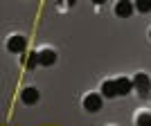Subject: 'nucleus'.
I'll list each match as a JSON object with an SVG mask.
<instances>
[{"label": "nucleus", "instance_id": "nucleus-4", "mask_svg": "<svg viewBox=\"0 0 151 126\" xmlns=\"http://www.w3.org/2000/svg\"><path fill=\"white\" fill-rule=\"evenodd\" d=\"M57 63V52L50 50V47H43L38 50V65H54Z\"/></svg>", "mask_w": 151, "mask_h": 126}, {"label": "nucleus", "instance_id": "nucleus-1", "mask_svg": "<svg viewBox=\"0 0 151 126\" xmlns=\"http://www.w3.org/2000/svg\"><path fill=\"white\" fill-rule=\"evenodd\" d=\"M131 81H133V88L138 90V94H142V97L151 94V79H149V74H145V72H138V74L133 77Z\"/></svg>", "mask_w": 151, "mask_h": 126}, {"label": "nucleus", "instance_id": "nucleus-11", "mask_svg": "<svg viewBox=\"0 0 151 126\" xmlns=\"http://www.w3.org/2000/svg\"><path fill=\"white\" fill-rule=\"evenodd\" d=\"M38 65V52H32L29 57H27V68L29 70H34Z\"/></svg>", "mask_w": 151, "mask_h": 126}, {"label": "nucleus", "instance_id": "nucleus-8", "mask_svg": "<svg viewBox=\"0 0 151 126\" xmlns=\"http://www.w3.org/2000/svg\"><path fill=\"white\" fill-rule=\"evenodd\" d=\"M101 94H104V97H108V99L117 97V92H115V81H113V79H111V81H104V83H101Z\"/></svg>", "mask_w": 151, "mask_h": 126}, {"label": "nucleus", "instance_id": "nucleus-3", "mask_svg": "<svg viewBox=\"0 0 151 126\" xmlns=\"http://www.w3.org/2000/svg\"><path fill=\"white\" fill-rule=\"evenodd\" d=\"M83 108L86 110H90V113H97L101 108V97L97 92H90V94H86L83 97Z\"/></svg>", "mask_w": 151, "mask_h": 126}, {"label": "nucleus", "instance_id": "nucleus-10", "mask_svg": "<svg viewBox=\"0 0 151 126\" xmlns=\"http://www.w3.org/2000/svg\"><path fill=\"white\" fill-rule=\"evenodd\" d=\"M133 9H138V11H142V14L151 11V0H138V2L133 5Z\"/></svg>", "mask_w": 151, "mask_h": 126}, {"label": "nucleus", "instance_id": "nucleus-9", "mask_svg": "<svg viewBox=\"0 0 151 126\" xmlns=\"http://www.w3.org/2000/svg\"><path fill=\"white\" fill-rule=\"evenodd\" d=\"M135 124H138V126H151V113H147V110L138 113V117H135Z\"/></svg>", "mask_w": 151, "mask_h": 126}, {"label": "nucleus", "instance_id": "nucleus-2", "mask_svg": "<svg viewBox=\"0 0 151 126\" xmlns=\"http://www.w3.org/2000/svg\"><path fill=\"white\" fill-rule=\"evenodd\" d=\"M27 47V41L25 36H20V34H14V36L7 38V50L12 52V54H23Z\"/></svg>", "mask_w": 151, "mask_h": 126}, {"label": "nucleus", "instance_id": "nucleus-13", "mask_svg": "<svg viewBox=\"0 0 151 126\" xmlns=\"http://www.w3.org/2000/svg\"><path fill=\"white\" fill-rule=\"evenodd\" d=\"M149 97H151V94H149Z\"/></svg>", "mask_w": 151, "mask_h": 126}, {"label": "nucleus", "instance_id": "nucleus-5", "mask_svg": "<svg viewBox=\"0 0 151 126\" xmlns=\"http://www.w3.org/2000/svg\"><path fill=\"white\" fill-rule=\"evenodd\" d=\"M113 81H115V92H117V97H120V94H129L133 90V81L126 79V77H117Z\"/></svg>", "mask_w": 151, "mask_h": 126}, {"label": "nucleus", "instance_id": "nucleus-12", "mask_svg": "<svg viewBox=\"0 0 151 126\" xmlns=\"http://www.w3.org/2000/svg\"><path fill=\"white\" fill-rule=\"evenodd\" d=\"M149 34H151V31H149Z\"/></svg>", "mask_w": 151, "mask_h": 126}, {"label": "nucleus", "instance_id": "nucleus-7", "mask_svg": "<svg viewBox=\"0 0 151 126\" xmlns=\"http://www.w3.org/2000/svg\"><path fill=\"white\" fill-rule=\"evenodd\" d=\"M38 90L36 88H25L23 92H20V99H23V104H27V106H32V104H36L38 101Z\"/></svg>", "mask_w": 151, "mask_h": 126}, {"label": "nucleus", "instance_id": "nucleus-6", "mask_svg": "<svg viewBox=\"0 0 151 126\" xmlns=\"http://www.w3.org/2000/svg\"><path fill=\"white\" fill-rule=\"evenodd\" d=\"M115 14H117L120 18H129V16L133 14V2H129V0L115 2Z\"/></svg>", "mask_w": 151, "mask_h": 126}]
</instances>
